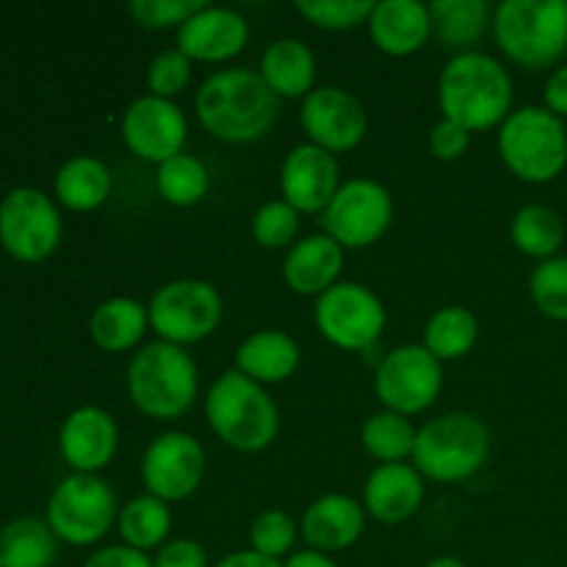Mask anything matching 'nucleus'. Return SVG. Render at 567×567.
<instances>
[{"label": "nucleus", "instance_id": "nucleus-1", "mask_svg": "<svg viewBox=\"0 0 567 567\" xmlns=\"http://www.w3.org/2000/svg\"><path fill=\"white\" fill-rule=\"evenodd\" d=\"M194 111L205 133L225 144H255L271 133L280 100L258 70L225 66L199 83Z\"/></svg>", "mask_w": 567, "mask_h": 567}, {"label": "nucleus", "instance_id": "nucleus-2", "mask_svg": "<svg viewBox=\"0 0 567 567\" xmlns=\"http://www.w3.org/2000/svg\"><path fill=\"white\" fill-rule=\"evenodd\" d=\"M513 75L485 50L454 53L437 75L441 114L471 133L498 131V125L513 114Z\"/></svg>", "mask_w": 567, "mask_h": 567}, {"label": "nucleus", "instance_id": "nucleus-3", "mask_svg": "<svg viewBox=\"0 0 567 567\" xmlns=\"http://www.w3.org/2000/svg\"><path fill=\"white\" fill-rule=\"evenodd\" d=\"M210 432L238 454H260L280 435V408L271 393L230 369L210 382L203 399Z\"/></svg>", "mask_w": 567, "mask_h": 567}, {"label": "nucleus", "instance_id": "nucleus-4", "mask_svg": "<svg viewBox=\"0 0 567 567\" xmlns=\"http://www.w3.org/2000/svg\"><path fill=\"white\" fill-rule=\"evenodd\" d=\"M133 408L153 421L183 419L199 393L197 360L188 349L166 341H150L136 349L125 374Z\"/></svg>", "mask_w": 567, "mask_h": 567}, {"label": "nucleus", "instance_id": "nucleus-5", "mask_svg": "<svg viewBox=\"0 0 567 567\" xmlns=\"http://www.w3.org/2000/svg\"><path fill=\"white\" fill-rule=\"evenodd\" d=\"M493 39L502 55L524 70L563 64L567 0H502L493 6Z\"/></svg>", "mask_w": 567, "mask_h": 567}, {"label": "nucleus", "instance_id": "nucleus-6", "mask_svg": "<svg viewBox=\"0 0 567 567\" xmlns=\"http://www.w3.org/2000/svg\"><path fill=\"white\" fill-rule=\"evenodd\" d=\"M493 435L476 413L452 410L419 426L413 460L421 476L437 485H457L485 468Z\"/></svg>", "mask_w": 567, "mask_h": 567}, {"label": "nucleus", "instance_id": "nucleus-7", "mask_svg": "<svg viewBox=\"0 0 567 567\" xmlns=\"http://www.w3.org/2000/svg\"><path fill=\"white\" fill-rule=\"evenodd\" d=\"M496 150L518 181L546 186L567 169V125L546 105H520L498 125Z\"/></svg>", "mask_w": 567, "mask_h": 567}, {"label": "nucleus", "instance_id": "nucleus-8", "mask_svg": "<svg viewBox=\"0 0 567 567\" xmlns=\"http://www.w3.org/2000/svg\"><path fill=\"white\" fill-rule=\"evenodd\" d=\"M150 330L158 341L175 347L208 341L225 319V299L219 288L199 277H177L153 291L147 302Z\"/></svg>", "mask_w": 567, "mask_h": 567}, {"label": "nucleus", "instance_id": "nucleus-9", "mask_svg": "<svg viewBox=\"0 0 567 567\" xmlns=\"http://www.w3.org/2000/svg\"><path fill=\"white\" fill-rule=\"evenodd\" d=\"M120 504L114 491L100 474H70L53 487L44 509V520L72 548H89L105 540L116 526Z\"/></svg>", "mask_w": 567, "mask_h": 567}, {"label": "nucleus", "instance_id": "nucleus-10", "mask_svg": "<svg viewBox=\"0 0 567 567\" xmlns=\"http://www.w3.org/2000/svg\"><path fill=\"white\" fill-rule=\"evenodd\" d=\"M313 321L321 338L341 352H365L385 332L388 310L369 286L341 280L316 299Z\"/></svg>", "mask_w": 567, "mask_h": 567}, {"label": "nucleus", "instance_id": "nucleus-11", "mask_svg": "<svg viewBox=\"0 0 567 567\" xmlns=\"http://www.w3.org/2000/svg\"><path fill=\"white\" fill-rule=\"evenodd\" d=\"M64 236L59 203L42 188L17 186L0 199V247L20 264H42Z\"/></svg>", "mask_w": 567, "mask_h": 567}, {"label": "nucleus", "instance_id": "nucleus-12", "mask_svg": "<svg viewBox=\"0 0 567 567\" xmlns=\"http://www.w3.org/2000/svg\"><path fill=\"white\" fill-rule=\"evenodd\" d=\"M396 203L388 186L374 177L343 181L332 203L321 214V227L343 249H369L391 230Z\"/></svg>", "mask_w": 567, "mask_h": 567}, {"label": "nucleus", "instance_id": "nucleus-13", "mask_svg": "<svg viewBox=\"0 0 567 567\" xmlns=\"http://www.w3.org/2000/svg\"><path fill=\"white\" fill-rule=\"evenodd\" d=\"M374 393L382 410L408 419L426 413L443 393V363L421 343H402L377 365Z\"/></svg>", "mask_w": 567, "mask_h": 567}, {"label": "nucleus", "instance_id": "nucleus-14", "mask_svg": "<svg viewBox=\"0 0 567 567\" xmlns=\"http://www.w3.org/2000/svg\"><path fill=\"white\" fill-rule=\"evenodd\" d=\"M208 468L205 449L192 432L169 430L147 443L138 463V480L144 493L166 504L192 498L199 491Z\"/></svg>", "mask_w": 567, "mask_h": 567}, {"label": "nucleus", "instance_id": "nucleus-15", "mask_svg": "<svg viewBox=\"0 0 567 567\" xmlns=\"http://www.w3.org/2000/svg\"><path fill=\"white\" fill-rule=\"evenodd\" d=\"M120 136L131 155H136L144 164L161 166L164 161L186 153L188 142V120L186 111L175 100L142 97L131 100L120 116Z\"/></svg>", "mask_w": 567, "mask_h": 567}, {"label": "nucleus", "instance_id": "nucleus-16", "mask_svg": "<svg viewBox=\"0 0 567 567\" xmlns=\"http://www.w3.org/2000/svg\"><path fill=\"white\" fill-rule=\"evenodd\" d=\"M299 125L310 144L332 155L352 153L369 133L363 103L343 86H316L299 103Z\"/></svg>", "mask_w": 567, "mask_h": 567}, {"label": "nucleus", "instance_id": "nucleus-17", "mask_svg": "<svg viewBox=\"0 0 567 567\" xmlns=\"http://www.w3.org/2000/svg\"><path fill=\"white\" fill-rule=\"evenodd\" d=\"M341 183L338 155L310 142L297 144L280 164V194L299 214H324Z\"/></svg>", "mask_w": 567, "mask_h": 567}, {"label": "nucleus", "instance_id": "nucleus-18", "mask_svg": "<svg viewBox=\"0 0 567 567\" xmlns=\"http://www.w3.org/2000/svg\"><path fill=\"white\" fill-rule=\"evenodd\" d=\"M59 452L72 474H100L120 452V426L97 404L75 408L59 426Z\"/></svg>", "mask_w": 567, "mask_h": 567}, {"label": "nucleus", "instance_id": "nucleus-19", "mask_svg": "<svg viewBox=\"0 0 567 567\" xmlns=\"http://www.w3.org/2000/svg\"><path fill=\"white\" fill-rule=\"evenodd\" d=\"M249 37L252 31L241 11L230 6L205 3L197 14H192L177 28V50H183L192 61L225 64L241 55Z\"/></svg>", "mask_w": 567, "mask_h": 567}, {"label": "nucleus", "instance_id": "nucleus-20", "mask_svg": "<svg viewBox=\"0 0 567 567\" xmlns=\"http://www.w3.org/2000/svg\"><path fill=\"white\" fill-rule=\"evenodd\" d=\"M363 504L347 493H324L305 507L299 518V537L305 548L332 557L349 551L365 532Z\"/></svg>", "mask_w": 567, "mask_h": 567}, {"label": "nucleus", "instance_id": "nucleus-21", "mask_svg": "<svg viewBox=\"0 0 567 567\" xmlns=\"http://www.w3.org/2000/svg\"><path fill=\"white\" fill-rule=\"evenodd\" d=\"M426 498V480L415 471L413 463L377 465L363 482L365 515L380 524L396 526L419 515Z\"/></svg>", "mask_w": 567, "mask_h": 567}, {"label": "nucleus", "instance_id": "nucleus-22", "mask_svg": "<svg viewBox=\"0 0 567 567\" xmlns=\"http://www.w3.org/2000/svg\"><path fill=\"white\" fill-rule=\"evenodd\" d=\"M347 249L327 233H313L293 244L282 260V280L299 297H316L341 282Z\"/></svg>", "mask_w": 567, "mask_h": 567}, {"label": "nucleus", "instance_id": "nucleus-23", "mask_svg": "<svg viewBox=\"0 0 567 567\" xmlns=\"http://www.w3.org/2000/svg\"><path fill=\"white\" fill-rule=\"evenodd\" d=\"M365 28L377 50L393 59H404L419 53L432 39L430 6L419 0H380L374 3Z\"/></svg>", "mask_w": 567, "mask_h": 567}, {"label": "nucleus", "instance_id": "nucleus-24", "mask_svg": "<svg viewBox=\"0 0 567 567\" xmlns=\"http://www.w3.org/2000/svg\"><path fill=\"white\" fill-rule=\"evenodd\" d=\"M299 365H302V349L297 338L282 330L249 332L236 349V371L264 388L291 380Z\"/></svg>", "mask_w": 567, "mask_h": 567}, {"label": "nucleus", "instance_id": "nucleus-25", "mask_svg": "<svg viewBox=\"0 0 567 567\" xmlns=\"http://www.w3.org/2000/svg\"><path fill=\"white\" fill-rule=\"evenodd\" d=\"M258 72L277 100H305L316 89L319 64L302 39L280 37L264 48Z\"/></svg>", "mask_w": 567, "mask_h": 567}, {"label": "nucleus", "instance_id": "nucleus-26", "mask_svg": "<svg viewBox=\"0 0 567 567\" xmlns=\"http://www.w3.org/2000/svg\"><path fill=\"white\" fill-rule=\"evenodd\" d=\"M150 332L147 305L133 297L103 299L89 316V338L109 354H125L142 349Z\"/></svg>", "mask_w": 567, "mask_h": 567}, {"label": "nucleus", "instance_id": "nucleus-27", "mask_svg": "<svg viewBox=\"0 0 567 567\" xmlns=\"http://www.w3.org/2000/svg\"><path fill=\"white\" fill-rule=\"evenodd\" d=\"M111 169L97 155H72L53 177V197L72 214H92L111 197Z\"/></svg>", "mask_w": 567, "mask_h": 567}, {"label": "nucleus", "instance_id": "nucleus-28", "mask_svg": "<svg viewBox=\"0 0 567 567\" xmlns=\"http://www.w3.org/2000/svg\"><path fill=\"white\" fill-rule=\"evenodd\" d=\"M432 37L454 53L480 50L476 44L493 31V6L485 0H435L430 3Z\"/></svg>", "mask_w": 567, "mask_h": 567}, {"label": "nucleus", "instance_id": "nucleus-29", "mask_svg": "<svg viewBox=\"0 0 567 567\" xmlns=\"http://www.w3.org/2000/svg\"><path fill=\"white\" fill-rule=\"evenodd\" d=\"M172 504L161 502V498L142 493V496L131 498L120 507L116 515V535L120 543L136 548V551L150 554L153 557L164 543L172 540Z\"/></svg>", "mask_w": 567, "mask_h": 567}, {"label": "nucleus", "instance_id": "nucleus-30", "mask_svg": "<svg viewBox=\"0 0 567 567\" xmlns=\"http://www.w3.org/2000/svg\"><path fill=\"white\" fill-rule=\"evenodd\" d=\"M480 343V319L465 305H443L426 319L421 347L441 363L468 358Z\"/></svg>", "mask_w": 567, "mask_h": 567}, {"label": "nucleus", "instance_id": "nucleus-31", "mask_svg": "<svg viewBox=\"0 0 567 567\" xmlns=\"http://www.w3.org/2000/svg\"><path fill=\"white\" fill-rule=\"evenodd\" d=\"M509 241L515 244L520 255L532 260H548L563 255L565 244V221L559 216V210H554L551 205L543 203H529L524 208L515 210V216L509 219Z\"/></svg>", "mask_w": 567, "mask_h": 567}, {"label": "nucleus", "instance_id": "nucleus-32", "mask_svg": "<svg viewBox=\"0 0 567 567\" xmlns=\"http://www.w3.org/2000/svg\"><path fill=\"white\" fill-rule=\"evenodd\" d=\"M59 559V537L42 518H14L0 529V565L53 567Z\"/></svg>", "mask_w": 567, "mask_h": 567}, {"label": "nucleus", "instance_id": "nucleus-33", "mask_svg": "<svg viewBox=\"0 0 567 567\" xmlns=\"http://www.w3.org/2000/svg\"><path fill=\"white\" fill-rule=\"evenodd\" d=\"M415 437H419V426L408 415L391 413V410H380L371 413L360 426V443L363 452L374 460L377 465H393V463H410L413 460Z\"/></svg>", "mask_w": 567, "mask_h": 567}, {"label": "nucleus", "instance_id": "nucleus-34", "mask_svg": "<svg viewBox=\"0 0 567 567\" xmlns=\"http://www.w3.org/2000/svg\"><path fill=\"white\" fill-rule=\"evenodd\" d=\"M155 192L172 208H194L210 192V172L197 155L181 153L155 166Z\"/></svg>", "mask_w": 567, "mask_h": 567}, {"label": "nucleus", "instance_id": "nucleus-35", "mask_svg": "<svg viewBox=\"0 0 567 567\" xmlns=\"http://www.w3.org/2000/svg\"><path fill=\"white\" fill-rule=\"evenodd\" d=\"M299 537V520H293L286 509H264L260 515H255L252 526H249V548L264 557L277 559V563H286L288 557L297 548Z\"/></svg>", "mask_w": 567, "mask_h": 567}, {"label": "nucleus", "instance_id": "nucleus-36", "mask_svg": "<svg viewBox=\"0 0 567 567\" xmlns=\"http://www.w3.org/2000/svg\"><path fill=\"white\" fill-rule=\"evenodd\" d=\"M299 219H302V214L286 199H269L252 214L249 233H252V241L258 247L286 249L288 252L299 241Z\"/></svg>", "mask_w": 567, "mask_h": 567}, {"label": "nucleus", "instance_id": "nucleus-37", "mask_svg": "<svg viewBox=\"0 0 567 567\" xmlns=\"http://www.w3.org/2000/svg\"><path fill=\"white\" fill-rule=\"evenodd\" d=\"M529 297L546 319L567 321V255L540 260L532 269Z\"/></svg>", "mask_w": 567, "mask_h": 567}, {"label": "nucleus", "instance_id": "nucleus-38", "mask_svg": "<svg viewBox=\"0 0 567 567\" xmlns=\"http://www.w3.org/2000/svg\"><path fill=\"white\" fill-rule=\"evenodd\" d=\"M297 11L321 31H352L369 22L374 0H299Z\"/></svg>", "mask_w": 567, "mask_h": 567}, {"label": "nucleus", "instance_id": "nucleus-39", "mask_svg": "<svg viewBox=\"0 0 567 567\" xmlns=\"http://www.w3.org/2000/svg\"><path fill=\"white\" fill-rule=\"evenodd\" d=\"M192 75L194 61L183 50L169 48L150 59L147 72H144V86H147V94H153V97L175 100L177 94L186 92Z\"/></svg>", "mask_w": 567, "mask_h": 567}, {"label": "nucleus", "instance_id": "nucleus-40", "mask_svg": "<svg viewBox=\"0 0 567 567\" xmlns=\"http://www.w3.org/2000/svg\"><path fill=\"white\" fill-rule=\"evenodd\" d=\"M203 6L205 0H133L127 3V14L147 31H169V28L177 31Z\"/></svg>", "mask_w": 567, "mask_h": 567}, {"label": "nucleus", "instance_id": "nucleus-41", "mask_svg": "<svg viewBox=\"0 0 567 567\" xmlns=\"http://www.w3.org/2000/svg\"><path fill=\"white\" fill-rule=\"evenodd\" d=\"M471 136H474V133L465 131L463 125L441 116V120L430 127V138H426V144H430L432 158L452 164V161H460L465 153H468Z\"/></svg>", "mask_w": 567, "mask_h": 567}, {"label": "nucleus", "instance_id": "nucleus-42", "mask_svg": "<svg viewBox=\"0 0 567 567\" xmlns=\"http://www.w3.org/2000/svg\"><path fill=\"white\" fill-rule=\"evenodd\" d=\"M153 567H214L203 543L192 537H172L153 554Z\"/></svg>", "mask_w": 567, "mask_h": 567}, {"label": "nucleus", "instance_id": "nucleus-43", "mask_svg": "<svg viewBox=\"0 0 567 567\" xmlns=\"http://www.w3.org/2000/svg\"><path fill=\"white\" fill-rule=\"evenodd\" d=\"M81 567H153V557L125 543H114V546H103L89 554Z\"/></svg>", "mask_w": 567, "mask_h": 567}, {"label": "nucleus", "instance_id": "nucleus-44", "mask_svg": "<svg viewBox=\"0 0 567 567\" xmlns=\"http://www.w3.org/2000/svg\"><path fill=\"white\" fill-rule=\"evenodd\" d=\"M543 105L559 120H567V61L554 66L543 86Z\"/></svg>", "mask_w": 567, "mask_h": 567}, {"label": "nucleus", "instance_id": "nucleus-45", "mask_svg": "<svg viewBox=\"0 0 567 567\" xmlns=\"http://www.w3.org/2000/svg\"><path fill=\"white\" fill-rule=\"evenodd\" d=\"M214 567H282V563L264 557V554L252 551V548H244V551L225 554Z\"/></svg>", "mask_w": 567, "mask_h": 567}, {"label": "nucleus", "instance_id": "nucleus-46", "mask_svg": "<svg viewBox=\"0 0 567 567\" xmlns=\"http://www.w3.org/2000/svg\"><path fill=\"white\" fill-rule=\"evenodd\" d=\"M282 567H341L332 557L319 551H310V548H302V551H293L291 557L282 563Z\"/></svg>", "mask_w": 567, "mask_h": 567}, {"label": "nucleus", "instance_id": "nucleus-47", "mask_svg": "<svg viewBox=\"0 0 567 567\" xmlns=\"http://www.w3.org/2000/svg\"><path fill=\"white\" fill-rule=\"evenodd\" d=\"M424 567H468V565L457 557H435V559H430Z\"/></svg>", "mask_w": 567, "mask_h": 567}, {"label": "nucleus", "instance_id": "nucleus-48", "mask_svg": "<svg viewBox=\"0 0 567 567\" xmlns=\"http://www.w3.org/2000/svg\"><path fill=\"white\" fill-rule=\"evenodd\" d=\"M0 567H3V565H0Z\"/></svg>", "mask_w": 567, "mask_h": 567}]
</instances>
